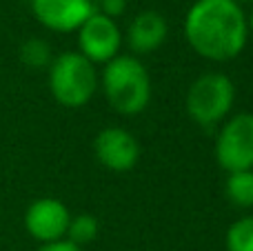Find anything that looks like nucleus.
<instances>
[{
  "label": "nucleus",
  "instance_id": "dca6fc26",
  "mask_svg": "<svg viewBox=\"0 0 253 251\" xmlns=\"http://www.w3.org/2000/svg\"><path fill=\"white\" fill-rule=\"evenodd\" d=\"M38 251H83V247L74 245L71 240L62 238V240H53V243H44Z\"/></svg>",
  "mask_w": 253,
  "mask_h": 251
},
{
  "label": "nucleus",
  "instance_id": "0eeeda50",
  "mask_svg": "<svg viewBox=\"0 0 253 251\" xmlns=\"http://www.w3.org/2000/svg\"><path fill=\"white\" fill-rule=\"evenodd\" d=\"M71 213L67 205H62L56 198H38L27 207L25 213V227L31 238L40 243H53L62 240L67 236Z\"/></svg>",
  "mask_w": 253,
  "mask_h": 251
},
{
  "label": "nucleus",
  "instance_id": "f3484780",
  "mask_svg": "<svg viewBox=\"0 0 253 251\" xmlns=\"http://www.w3.org/2000/svg\"><path fill=\"white\" fill-rule=\"evenodd\" d=\"M247 27H249V31L253 34V11H251V18H249V20H247Z\"/></svg>",
  "mask_w": 253,
  "mask_h": 251
},
{
  "label": "nucleus",
  "instance_id": "423d86ee",
  "mask_svg": "<svg viewBox=\"0 0 253 251\" xmlns=\"http://www.w3.org/2000/svg\"><path fill=\"white\" fill-rule=\"evenodd\" d=\"M120 42H123V36H120L116 20H111V18L102 16L98 11H93L78 29L80 53L87 60H91L93 65L114 60L118 56Z\"/></svg>",
  "mask_w": 253,
  "mask_h": 251
},
{
  "label": "nucleus",
  "instance_id": "9d476101",
  "mask_svg": "<svg viewBox=\"0 0 253 251\" xmlns=\"http://www.w3.org/2000/svg\"><path fill=\"white\" fill-rule=\"evenodd\" d=\"M167 38V22L158 11H142L133 18L126 31V42L135 53L156 51Z\"/></svg>",
  "mask_w": 253,
  "mask_h": 251
},
{
  "label": "nucleus",
  "instance_id": "6e6552de",
  "mask_svg": "<svg viewBox=\"0 0 253 251\" xmlns=\"http://www.w3.org/2000/svg\"><path fill=\"white\" fill-rule=\"evenodd\" d=\"M34 16L51 31H76L93 13L91 0H31Z\"/></svg>",
  "mask_w": 253,
  "mask_h": 251
},
{
  "label": "nucleus",
  "instance_id": "7ed1b4c3",
  "mask_svg": "<svg viewBox=\"0 0 253 251\" xmlns=\"http://www.w3.org/2000/svg\"><path fill=\"white\" fill-rule=\"evenodd\" d=\"M49 89L62 107H84L98 89V74L80 51H65L49 65Z\"/></svg>",
  "mask_w": 253,
  "mask_h": 251
},
{
  "label": "nucleus",
  "instance_id": "39448f33",
  "mask_svg": "<svg viewBox=\"0 0 253 251\" xmlns=\"http://www.w3.org/2000/svg\"><path fill=\"white\" fill-rule=\"evenodd\" d=\"M215 158L229 173L253 169V114H240L224 125L215 142Z\"/></svg>",
  "mask_w": 253,
  "mask_h": 251
},
{
  "label": "nucleus",
  "instance_id": "20e7f679",
  "mask_svg": "<svg viewBox=\"0 0 253 251\" xmlns=\"http://www.w3.org/2000/svg\"><path fill=\"white\" fill-rule=\"evenodd\" d=\"M236 87L224 74H202L189 87L187 111L198 125L211 127L231 111Z\"/></svg>",
  "mask_w": 253,
  "mask_h": 251
},
{
  "label": "nucleus",
  "instance_id": "ddd939ff",
  "mask_svg": "<svg viewBox=\"0 0 253 251\" xmlns=\"http://www.w3.org/2000/svg\"><path fill=\"white\" fill-rule=\"evenodd\" d=\"M227 251H253V216L240 218L229 227Z\"/></svg>",
  "mask_w": 253,
  "mask_h": 251
},
{
  "label": "nucleus",
  "instance_id": "f03ea898",
  "mask_svg": "<svg viewBox=\"0 0 253 251\" xmlns=\"http://www.w3.org/2000/svg\"><path fill=\"white\" fill-rule=\"evenodd\" d=\"M102 89L118 114L135 116L149 105L151 98V78L138 58L116 56L107 62L102 71Z\"/></svg>",
  "mask_w": 253,
  "mask_h": 251
},
{
  "label": "nucleus",
  "instance_id": "4468645a",
  "mask_svg": "<svg viewBox=\"0 0 253 251\" xmlns=\"http://www.w3.org/2000/svg\"><path fill=\"white\" fill-rule=\"evenodd\" d=\"M20 60L31 69H42L51 65V47L40 38H29L20 47Z\"/></svg>",
  "mask_w": 253,
  "mask_h": 251
},
{
  "label": "nucleus",
  "instance_id": "9b49d317",
  "mask_svg": "<svg viewBox=\"0 0 253 251\" xmlns=\"http://www.w3.org/2000/svg\"><path fill=\"white\" fill-rule=\"evenodd\" d=\"M227 196L236 207H253V169L229 173Z\"/></svg>",
  "mask_w": 253,
  "mask_h": 251
},
{
  "label": "nucleus",
  "instance_id": "1a4fd4ad",
  "mask_svg": "<svg viewBox=\"0 0 253 251\" xmlns=\"http://www.w3.org/2000/svg\"><path fill=\"white\" fill-rule=\"evenodd\" d=\"M96 158L111 171H129L135 167L140 156L138 140L129 131L118 127H107L96 136L93 142Z\"/></svg>",
  "mask_w": 253,
  "mask_h": 251
},
{
  "label": "nucleus",
  "instance_id": "2eb2a0df",
  "mask_svg": "<svg viewBox=\"0 0 253 251\" xmlns=\"http://www.w3.org/2000/svg\"><path fill=\"white\" fill-rule=\"evenodd\" d=\"M125 0H100V7H102V16H107V18H118L120 13L125 11Z\"/></svg>",
  "mask_w": 253,
  "mask_h": 251
},
{
  "label": "nucleus",
  "instance_id": "f8f14e48",
  "mask_svg": "<svg viewBox=\"0 0 253 251\" xmlns=\"http://www.w3.org/2000/svg\"><path fill=\"white\" fill-rule=\"evenodd\" d=\"M98 231H100V225H98L96 218L91 213H80V216L69 220L65 238L71 240L74 245H78V247H83V245H89L98 238Z\"/></svg>",
  "mask_w": 253,
  "mask_h": 251
},
{
  "label": "nucleus",
  "instance_id": "f257e3e1",
  "mask_svg": "<svg viewBox=\"0 0 253 251\" xmlns=\"http://www.w3.org/2000/svg\"><path fill=\"white\" fill-rule=\"evenodd\" d=\"M184 36L209 60H231L245 49L249 27L236 0H198L187 13Z\"/></svg>",
  "mask_w": 253,
  "mask_h": 251
}]
</instances>
